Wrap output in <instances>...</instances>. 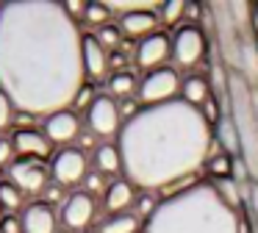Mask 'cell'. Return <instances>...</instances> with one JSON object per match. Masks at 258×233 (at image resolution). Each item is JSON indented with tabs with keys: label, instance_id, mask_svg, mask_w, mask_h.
Wrapping results in <instances>:
<instances>
[{
	"label": "cell",
	"instance_id": "6da1fadb",
	"mask_svg": "<svg viewBox=\"0 0 258 233\" xmlns=\"http://www.w3.org/2000/svg\"><path fill=\"white\" fill-rule=\"evenodd\" d=\"M84 33L64 3L0 6V89L28 116L73 108L84 83Z\"/></svg>",
	"mask_w": 258,
	"mask_h": 233
},
{
	"label": "cell",
	"instance_id": "7a4b0ae2",
	"mask_svg": "<svg viewBox=\"0 0 258 233\" xmlns=\"http://www.w3.org/2000/svg\"><path fill=\"white\" fill-rule=\"evenodd\" d=\"M122 178L142 192H161L206 169L214 128L186 100L142 105L117 136Z\"/></svg>",
	"mask_w": 258,
	"mask_h": 233
},
{
	"label": "cell",
	"instance_id": "3957f363",
	"mask_svg": "<svg viewBox=\"0 0 258 233\" xmlns=\"http://www.w3.org/2000/svg\"><path fill=\"white\" fill-rule=\"evenodd\" d=\"M142 233H244V225L214 183L197 181L164 197Z\"/></svg>",
	"mask_w": 258,
	"mask_h": 233
},
{
	"label": "cell",
	"instance_id": "277c9868",
	"mask_svg": "<svg viewBox=\"0 0 258 233\" xmlns=\"http://www.w3.org/2000/svg\"><path fill=\"white\" fill-rule=\"evenodd\" d=\"M230 94V120H233L236 136H239V158L244 161L252 183H258V120L252 108V86L244 75L230 72L228 75Z\"/></svg>",
	"mask_w": 258,
	"mask_h": 233
},
{
	"label": "cell",
	"instance_id": "5b68a950",
	"mask_svg": "<svg viewBox=\"0 0 258 233\" xmlns=\"http://www.w3.org/2000/svg\"><path fill=\"white\" fill-rule=\"evenodd\" d=\"M180 75L175 67H161V70L145 72V78L139 81V92H136V100L142 105H161L169 103V100L180 97Z\"/></svg>",
	"mask_w": 258,
	"mask_h": 233
},
{
	"label": "cell",
	"instance_id": "8992f818",
	"mask_svg": "<svg viewBox=\"0 0 258 233\" xmlns=\"http://www.w3.org/2000/svg\"><path fill=\"white\" fill-rule=\"evenodd\" d=\"M206 59V33L197 22H183L172 33V61L175 67L191 70Z\"/></svg>",
	"mask_w": 258,
	"mask_h": 233
},
{
	"label": "cell",
	"instance_id": "52a82bcc",
	"mask_svg": "<svg viewBox=\"0 0 258 233\" xmlns=\"http://www.w3.org/2000/svg\"><path fill=\"white\" fill-rule=\"evenodd\" d=\"M86 125L95 136L100 139H111V136H119L122 131V116H119V105L111 94H97L95 103L89 105L86 111Z\"/></svg>",
	"mask_w": 258,
	"mask_h": 233
},
{
	"label": "cell",
	"instance_id": "ba28073f",
	"mask_svg": "<svg viewBox=\"0 0 258 233\" xmlns=\"http://www.w3.org/2000/svg\"><path fill=\"white\" fill-rule=\"evenodd\" d=\"M6 181H12L23 194H42L47 189V183L53 181V175H50V166H47L45 161L17 158L12 166H9Z\"/></svg>",
	"mask_w": 258,
	"mask_h": 233
},
{
	"label": "cell",
	"instance_id": "9c48e42d",
	"mask_svg": "<svg viewBox=\"0 0 258 233\" xmlns=\"http://www.w3.org/2000/svg\"><path fill=\"white\" fill-rule=\"evenodd\" d=\"M50 175L61 186L84 183V178L89 175V158L81 147H61L50 161Z\"/></svg>",
	"mask_w": 258,
	"mask_h": 233
},
{
	"label": "cell",
	"instance_id": "30bf717a",
	"mask_svg": "<svg viewBox=\"0 0 258 233\" xmlns=\"http://www.w3.org/2000/svg\"><path fill=\"white\" fill-rule=\"evenodd\" d=\"M169 55H172V36H167L164 31H156L153 36L142 39L134 50L136 67H142V70H147V72L167 67L164 61H167Z\"/></svg>",
	"mask_w": 258,
	"mask_h": 233
},
{
	"label": "cell",
	"instance_id": "8fae6325",
	"mask_svg": "<svg viewBox=\"0 0 258 233\" xmlns=\"http://www.w3.org/2000/svg\"><path fill=\"white\" fill-rule=\"evenodd\" d=\"M97 214V203L86 192H73L61 203V225L67 230H84Z\"/></svg>",
	"mask_w": 258,
	"mask_h": 233
},
{
	"label": "cell",
	"instance_id": "7c38bea8",
	"mask_svg": "<svg viewBox=\"0 0 258 233\" xmlns=\"http://www.w3.org/2000/svg\"><path fill=\"white\" fill-rule=\"evenodd\" d=\"M45 136L53 144H61V147H73V142L81 136V116L73 108L58 111V114L45 116V125H42Z\"/></svg>",
	"mask_w": 258,
	"mask_h": 233
},
{
	"label": "cell",
	"instance_id": "4fadbf2b",
	"mask_svg": "<svg viewBox=\"0 0 258 233\" xmlns=\"http://www.w3.org/2000/svg\"><path fill=\"white\" fill-rule=\"evenodd\" d=\"M14 150H17L20 158H47L53 153V142L45 136V131H34V128H20L12 136Z\"/></svg>",
	"mask_w": 258,
	"mask_h": 233
},
{
	"label": "cell",
	"instance_id": "5bb4252c",
	"mask_svg": "<svg viewBox=\"0 0 258 233\" xmlns=\"http://www.w3.org/2000/svg\"><path fill=\"white\" fill-rule=\"evenodd\" d=\"M20 219H23V233H58L56 211H53V205L42 203V200L31 203Z\"/></svg>",
	"mask_w": 258,
	"mask_h": 233
},
{
	"label": "cell",
	"instance_id": "9a60e30c",
	"mask_svg": "<svg viewBox=\"0 0 258 233\" xmlns=\"http://www.w3.org/2000/svg\"><path fill=\"white\" fill-rule=\"evenodd\" d=\"M136 197H139V194H136L134 183L125 181V178H117V181L108 183L106 194H103V205H106L108 216H114V214H131Z\"/></svg>",
	"mask_w": 258,
	"mask_h": 233
},
{
	"label": "cell",
	"instance_id": "2e32d148",
	"mask_svg": "<svg viewBox=\"0 0 258 233\" xmlns=\"http://www.w3.org/2000/svg\"><path fill=\"white\" fill-rule=\"evenodd\" d=\"M122 36H131V39H147L158 31L161 20H158V11H131V14H122L117 20Z\"/></svg>",
	"mask_w": 258,
	"mask_h": 233
},
{
	"label": "cell",
	"instance_id": "e0dca14e",
	"mask_svg": "<svg viewBox=\"0 0 258 233\" xmlns=\"http://www.w3.org/2000/svg\"><path fill=\"white\" fill-rule=\"evenodd\" d=\"M111 59H108V50L97 42L95 33H84V70L89 78H106Z\"/></svg>",
	"mask_w": 258,
	"mask_h": 233
},
{
	"label": "cell",
	"instance_id": "ac0fdd59",
	"mask_svg": "<svg viewBox=\"0 0 258 233\" xmlns=\"http://www.w3.org/2000/svg\"><path fill=\"white\" fill-rule=\"evenodd\" d=\"M92 164H95V172L100 175H117L122 172V155H119V147L111 142H103L92 150Z\"/></svg>",
	"mask_w": 258,
	"mask_h": 233
},
{
	"label": "cell",
	"instance_id": "d6986e66",
	"mask_svg": "<svg viewBox=\"0 0 258 233\" xmlns=\"http://www.w3.org/2000/svg\"><path fill=\"white\" fill-rule=\"evenodd\" d=\"M208 97H211V86H208V81L203 75L183 78V83H180V100H186L195 108H203Z\"/></svg>",
	"mask_w": 258,
	"mask_h": 233
},
{
	"label": "cell",
	"instance_id": "ffe728a7",
	"mask_svg": "<svg viewBox=\"0 0 258 233\" xmlns=\"http://www.w3.org/2000/svg\"><path fill=\"white\" fill-rule=\"evenodd\" d=\"M145 222L134 214H114L97 225V233H142Z\"/></svg>",
	"mask_w": 258,
	"mask_h": 233
},
{
	"label": "cell",
	"instance_id": "44dd1931",
	"mask_svg": "<svg viewBox=\"0 0 258 233\" xmlns=\"http://www.w3.org/2000/svg\"><path fill=\"white\" fill-rule=\"evenodd\" d=\"M139 92V81H136L134 72L128 70H117L111 78H108V94L117 100H125V97H134Z\"/></svg>",
	"mask_w": 258,
	"mask_h": 233
},
{
	"label": "cell",
	"instance_id": "7402d4cb",
	"mask_svg": "<svg viewBox=\"0 0 258 233\" xmlns=\"http://www.w3.org/2000/svg\"><path fill=\"white\" fill-rule=\"evenodd\" d=\"M233 155L228 153H219V155H211L206 164V172L214 178V181H228V178H233Z\"/></svg>",
	"mask_w": 258,
	"mask_h": 233
},
{
	"label": "cell",
	"instance_id": "603a6c76",
	"mask_svg": "<svg viewBox=\"0 0 258 233\" xmlns=\"http://www.w3.org/2000/svg\"><path fill=\"white\" fill-rule=\"evenodd\" d=\"M158 20H161V25H183L186 22V3H180V0H169V3H161V9H158Z\"/></svg>",
	"mask_w": 258,
	"mask_h": 233
},
{
	"label": "cell",
	"instance_id": "cb8c5ba5",
	"mask_svg": "<svg viewBox=\"0 0 258 233\" xmlns=\"http://www.w3.org/2000/svg\"><path fill=\"white\" fill-rule=\"evenodd\" d=\"M211 183L217 186L219 197H222L230 208H236V211L241 208V189H239V181H236V178H228V181H211Z\"/></svg>",
	"mask_w": 258,
	"mask_h": 233
},
{
	"label": "cell",
	"instance_id": "d4e9b609",
	"mask_svg": "<svg viewBox=\"0 0 258 233\" xmlns=\"http://www.w3.org/2000/svg\"><path fill=\"white\" fill-rule=\"evenodd\" d=\"M114 11L108 9V3H86V14H84V22L86 25H95L100 31L103 25H108Z\"/></svg>",
	"mask_w": 258,
	"mask_h": 233
},
{
	"label": "cell",
	"instance_id": "484cf974",
	"mask_svg": "<svg viewBox=\"0 0 258 233\" xmlns=\"http://www.w3.org/2000/svg\"><path fill=\"white\" fill-rule=\"evenodd\" d=\"M158 203H161V200H156V192H142L139 197H136L134 211H131V214H134V216H139L142 222H147L153 214H156Z\"/></svg>",
	"mask_w": 258,
	"mask_h": 233
},
{
	"label": "cell",
	"instance_id": "4316f807",
	"mask_svg": "<svg viewBox=\"0 0 258 233\" xmlns=\"http://www.w3.org/2000/svg\"><path fill=\"white\" fill-rule=\"evenodd\" d=\"M95 36H97V42L103 44L106 50H117L119 47V42H122V31H119V25H103L100 31H95Z\"/></svg>",
	"mask_w": 258,
	"mask_h": 233
},
{
	"label": "cell",
	"instance_id": "83f0119b",
	"mask_svg": "<svg viewBox=\"0 0 258 233\" xmlns=\"http://www.w3.org/2000/svg\"><path fill=\"white\" fill-rule=\"evenodd\" d=\"M20 203H23V192L12 181H0V205L3 208H20Z\"/></svg>",
	"mask_w": 258,
	"mask_h": 233
},
{
	"label": "cell",
	"instance_id": "f1b7e54d",
	"mask_svg": "<svg viewBox=\"0 0 258 233\" xmlns=\"http://www.w3.org/2000/svg\"><path fill=\"white\" fill-rule=\"evenodd\" d=\"M14 111H17V108H14L12 97L0 89V131H6V128L14 122Z\"/></svg>",
	"mask_w": 258,
	"mask_h": 233
},
{
	"label": "cell",
	"instance_id": "f546056e",
	"mask_svg": "<svg viewBox=\"0 0 258 233\" xmlns=\"http://www.w3.org/2000/svg\"><path fill=\"white\" fill-rule=\"evenodd\" d=\"M106 189H108V186H106V175H100V172L92 169L89 175L84 178V192L92 194V197H95V194H100V192L106 194Z\"/></svg>",
	"mask_w": 258,
	"mask_h": 233
},
{
	"label": "cell",
	"instance_id": "4dcf8cb0",
	"mask_svg": "<svg viewBox=\"0 0 258 233\" xmlns=\"http://www.w3.org/2000/svg\"><path fill=\"white\" fill-rule=\"evenodd\" d=\"M14 155H17L14 142H12V139H6V136H0V166H6V169H9V166L17 161Z\"/></svg>",
	"mask_w": 258,
	"mask_h": 233
},
{
	"label": "cell",
	"instance_id": "1f68e13d",
	"mask_svg": "<svg viewBox=\"0 0 258 233\" xmlns=\"http://www.w3.org/2000/svg\"><path fill=\"white\" fill-rule=\"evenodd\" d=\"M61 197H64V186H61V183H56V181H50V183H47V189L42 192V203H47V205L61 203ZM64 200H67V197H64Z\"/></svg>",
	"mask_w": 258,
	"mask_h": 233
},
{
	"label": "cell",
	"instance_id": "d6a6232c",
	"mask_svg": "<svg viewBox=\"0 0 258 233\" xmlns=\"http://www.w3.org/2000/svg\"><path fill=\"white\" fill-rule=\"evenodd\" d=\"M95 97H97L95 89H92V86H84V89L78 92V97H75V103H73V111H78V108L89 111V105L95 103Z\"/></svg>",
	"mask_w": 258,
	"mask_h": 233
},
{
	"label": "cell",
	"instance_id": "836d02e7",
	"mask_svg": "<svg viewBox=\"0 0 258 233\" xmlns=\"http://www.w3.org/2000/svg\"><path fill=\"white\" fill-rule=\"evenodd\" d=\"M0 233H23V219L14 214L0 216Z\"/></svg>",
	"mask_w": 258,
	"mask_h": 233
},
{
	"label": "cell",
	"instance_id": "e575fe53",
	"mask_svg": "<svg viewBox=\"0 0 258 233\" xmlns=\"http://www.w3.org/2000/svg\"><path fill=\"white\" fill-rule=\"evenodd\" d=\"M64 11L78 22V20H84V14H86V3H81V0H70V3H64Z\"/></svg>",
	"mask_w": 258,
	"mask_h": 233
},
{
	"label": "cell",
	"instance_id": "d590c367",
	"mask_svg": "<svg viewBox=\"0 0 258 233\" xmlns=\"http://www.w3.org/2000/svg\"><path fill=\"white\" fill-rule=\"evenodd\" d=\"M250 208H252V219H255V230H258V183H250Z\"/></svg>",
	"mask_w": 258,
	"mask_h": 233
},
{
	"label": "cell",
	"instance_id": "8d00e7d4",
	"mask_svg": "<svg viewBox=\"0 0 258 233\" xmlns=\"http://www.w3.org/2000/svg\"><path fill=\"white\" fill-rule=\"evenodd\" d=\"M95 133H92V131H86V133H81V136H78V142H81V150H86V147H97V144H95Z\"/></svg>",
	"mask_w": 258,
	"mask_h": 233
},
{
	"label": "cell",
	"instance_id": "74e56055",
	"mask_svg": "<svg viewBox=\"0 0 258 233\" xmlns=\"http://www.w3.org/2000/svg\"><path fill=\"white\" fill-rule=\"evenodd\" d=\"M250 25H252V33H258V6L252 9V20H250Z\"/></svg>",
	"mask_w": 258,
	"mask_h": 233
},
{
	"label": "cell",
	"instance_id": "f35d334b",
	"mask_svg": "<svg viewBox=\"0 0 258 233\" xmlns=\"http://www.w3.org/2000/svg\"><path fill=\"white\" fill-rule=\"evenodd\" d=\"M252 108H255V120H258V86H252Z\"/></svg>",
	"mask_w": 258,
	"mask_h": 233
},
{
	"label": "cell",
	"instance_id": "ab89813d",
	"mask_svg": "<svg viewBox=\"0 0 258 233\" xmlns=\"http://www.w3.org/2000/svg\"><path fill=\"white\" fill-rule=\"evenodd\" d=\"M0 208H3V205H0Z\"/></svg>",
	"mask_w": 258,
	"mask_h": 233
}]
</instances>
